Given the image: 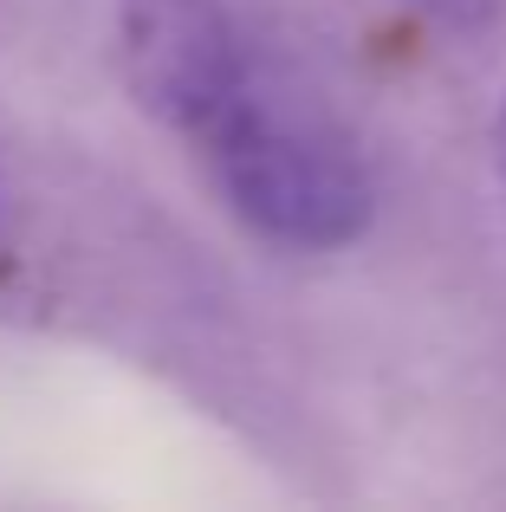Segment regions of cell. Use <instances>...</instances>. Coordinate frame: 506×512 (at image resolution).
<instances>
[{
	"instance_id": "obj_4",
	"label": "cell",
	"mask_w": 506,
	"mask_h": 512,
	"mask_svg": "<svg viewBox=\"0 0 506 512\" xmlns=\"http://www.w3.org/2000/svg\"><path fill=\"white\" fill-rule=\"evenodd\" d=\"M500 163H506V117H500Z\"/></svg>"
},
{
	"instance_id": "obj_1",
	"label": "cell",
	"mask_w": 506,
	"mask_h": 512,
	"mask_svg": "<svg viewBox=\"0 0 506 512\" xmlns=\"http://www.w3.org/2000/svg\"><path fill=\"white\" fill-rule=\"evenodd\" d=\"M117 59L260 240L331 253L364 234L377 195L357 137L234 0H117Z\"/></svg>"
},
{
	"instance_id": "obj_3",
	"label": "cell",
	"mask_w": 506,
	"mask_h": 512,
	"mask_svg": "<svg viewBox=\"0 0 506 512\" xmlns=\"http://www.w3.org/2000/svg\"><path fill=\"white\" fill-rule=\"evenodd\" d=\"M409 7H442L448 13V7H474V0H409Z\"/></svg>"
},
{
	"instance_id": "obj_2",
	"label": "cell",
	"mask_w": 506,
	"mask_h": 512,
	"mask_svg": "<svg viewBox=\"0 0 506 512\" xmlns=\"http://www.w3.org/2000/svg\"><path fill=\"white\" fill-rule=\"evenodd\" d=\"M0 253H7V182H0Z\"/></svg>"
}]
</instances>
